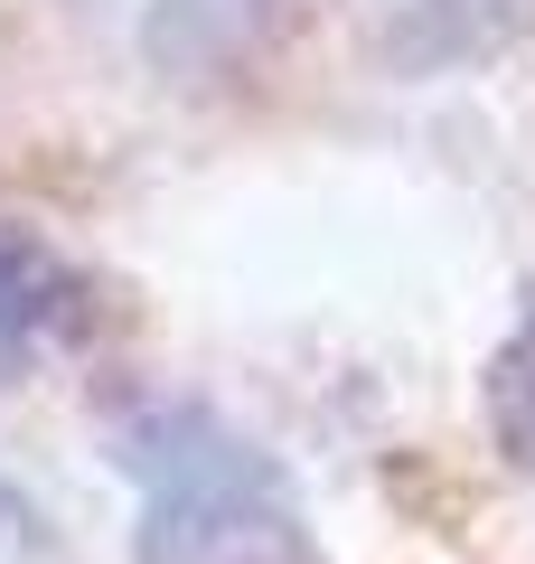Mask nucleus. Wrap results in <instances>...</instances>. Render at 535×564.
I'll return each mask as SVG.
<instances>
[{"mask_svg":"<svg viewBox=\"0 0 535 564\" xmlns=\"http://www.w3.org/2000/svg\"><path fill=\"white\" fill-rule=\"evenodd\" d=\"M151 564H292V499L217 414H151L132 433Z\"/></svg>","mask_w":535,"mask_h":564,"instance_id":"obj_1","label":"nucleus"},{"mask_svg":"<svg viewBox=\"0 0 535 564\" xmlns=\"http://www.w3.org/2000/svg\"><path fill=\"white\" fill-rule=\"evenodd\" d=\"M76 311H85V282L66 273L57 245L29 236V226H0V377L47 358L76 329Z\"/></svg>","mask_w":535,"mask_h":564,"instance_id":"obj_2","label":"nucleus"},{"mask_svg":"<svg viewBox=\"0 0 535 564\" xmlns=\"http://www.w3.org/2000/svg\"><path fill=\"white\" fill-rule=\"evenodd\" d=\"M489 433H498V452H507L516 470H535V311L507 329V348L489 358Z\"/></svg>","mask_w":535,"mask_h":564,"instance_id":"obj_3","label":"nucleus"},{"mask_svg":"<svg viewBox=\"0 0 535 564\" xmlns=\"http://www.w3.org/2000/svg\"><path fill=\"white\" fill-rule=\"evenodd\" d=\"M0 536H29V508H20V489L0 480Z\"/></svg>","mask_w":535,"mask_h":564,"instance_id":"obj_4","label":"nucleus"}]
</instances>
